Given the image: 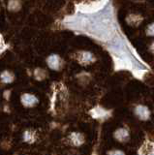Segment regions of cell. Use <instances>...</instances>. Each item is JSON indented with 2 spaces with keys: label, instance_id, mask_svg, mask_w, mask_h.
Wrapping results in <instances>:
<instances>
[{
  "label": "cell",
  "instance_id": "9",
  "mask_svg": "<svg viewBox=\"0 0 154 155\" xmlns=\"http://www.w3.org/2000/svg\"><path fill=\"white\" fill-rule=\"evenodd\" d=\"M32 135H33V133L26 131L25 134V140H26V142H28V140H29V142H32V140H34V138L32 137Z\"/></svg>",
  "mask_w": 154,
  "mask_h": 155
},
{
  "label": "cell",
  "instance_id": "2",
  "mask_svg": "<svg viewBox=\"0 0 154 155\" xmlns=\"http://www.w3.org/2000/svg\"><path fill=\"white\" fill-rule=\"evenodd\" d=\"M21 103L23 104V106H25V107H33L38 103L37 97L32 94H28V93L23 94L21 96Z\"/></svg>",
  "mask_w": 154,
  "mask_h": 155
},
{
  "label": "cell",
  "instance_id": "6",
  "mask_svg": "<svg viewBox=\"0 0 154 155\" xmlns=\"http://www.w3.org/2000/svg\"><path fill=\"white\" fill-rule=\"evenodd\" d=\"M14 80V75L11 72L9 71H4L1 74V81L5 84H9V82H12Z\"/></svg>",
  "mask_w": 154,
  "mask_h": 155
},
{
  "label": "cell",
  "instance_id": "10",
  "mask_svg": "<svg viewBox=\"0 0 154 155\" xmlns=\"http://www.w3.org/2000/svg\"><path fill=\"white\" fill-rule=\"evenodd\" d=\"M147 33L149 35H154V23L150 24L147 28Z\"/></svg>",
  "mask_w": 154,
  "mask_h": 155
},
{
  "label": "cell",
  "instance_id": "11",
  "mask_svg": "<svg viewBox=\"0 0 154 155\" xmlns=\"http://www.w3.org/2000/svg\"><path fill=\"white\" fill-rule=\"evenodd\" d=\"M4 50H5V44H4V42H3L2 37L0 36V52H2Z\"/></svg>",
  "mask_w": 154,
  "mask_h": 155
},
{
  "label": "cell",
  "instance_id": "3",
  "mask_svg": "<svg viewBox=\"0 0 154 155\" xmlns=\"http://www.w3.org/2000/svg\"><path fill=\"white\" fill-rule=\"evenodd\" d=\"M78 60L80 64H88V63L93 61V55L90 52L86 51L80 52L78 55Z\"/></svg>",
  "mask_w": 154,
  "mask_h": 155
},
{
  "label": "cell",
  "instance_id": "8",
  "mask_svg": "<svg viewBox=\"0 0 154 155\" xmlns=\"http://www.w3.org/2000/svg\"><path fill=\"white\" fill-rule=\"evenodd\" d=\"M8 8L10 10H14V11H17L21 8V2L20 0H10L9 1Z\"/></svg>",
  "mask_w": 154,
  "mask_h": 155
},
{
  "label": "cell",
  "instance_id": "12",
  "mask_svg": "<svg viewBox=\"0 0 154 155\" xmlns=\"http://www.w3.org/2000/svg\"><path fill=\"white\" fill-rule=\"evenodd\" d=\"M152 48H153V51H154V44H153V46H152Z\"/></svg>",
  "mask_w": 154,
  "mask_h": 155
},
{
  "label": "cell",
  "instance_id": "5",
  "mask_svg": "<svg viewBox=\"0 0 154 155\" xmlns=\"http://www.w3.org/2000/svg\"><path fill=\"white\" fill-rule=\"evenodd\" d=\"M71 142L75 145H80L84 143V137L79 133H73L70 136Z\"/></svg>",
  "mask_w": 154,
  "mask_h": 155
},
{
  "label": "cell",
  "instance_id": "4",
  "mask_svg": "<svg viewBox=\"0 0 154 155\" xmlns=\"http://www.w3.org/2000/svg\"><path fill=\"white\" fill-rule=\"evenodd\" d=\"M136 114L139 117H141L143 119H146L149 115V111L146 108V107H143V106H139L136 109Z\"/></svg>",
  "mask_w": 154,
  "mask_h": 155
},
{
  "label": "cell",
  "instance_id": "1",
  "mask_svg": "<svg viewBox=\"0 0 154 155\" xmlns=\"http://www.w3.org/2000/svg\"><path fill=\"white\" fill-rule=\"evenodd\" d=\"M47 63H48V65H49V67L51 68V69L55 70V71L60 70L62 65H63L61 58L59 57V55H57V54L50 55L47 59Z\"/></svg>",
  "mask_w": 154,
  "mask_h": 155
},
{
  "label": "cell",
  "instance_id": "7",
  "mask_svg": "<svg viewBox=\"0 0 154 155\" xmlns=\"http://www.w3.org/2000/svg\"><path fill=\"white\" fill-rule=\"evenodd\" d=\"M114 137L116 138L118 140H120V142H123V140H124L125 139H127V137H128V133H127V131H126V130H124V129H119V130L116 131V132H115Z\"/></svg>",
  "mask_w": 154,
  "mask_h": 155
}]
</instances>
